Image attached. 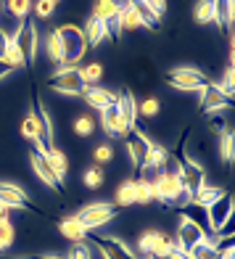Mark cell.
Returning a JSON list of instances; mask_svg holds the SVG:
<instances>
[{"instance_id": "d6986e66", "label": "cell", "mask_w": 235, "mask_h": 259, "mask_svg": "<svg viewBox=\"0 0 235 259\" xmlns=\"http://www.w3.org/2000/svg\"><path fill=\"white\" fill-rule=\"evenodd\" d=\"M82 34H85L87 51L98 48V45L106 40V27H103V21H98V19L87 16V19H85V27H82Z\"/></svg>"}, {"instance_id": "d4e9b609", "label": "cell", "mask_w": 235, "mask_h": 259, "mask_svg": "<svg viewBox=\"0 0 235 259\" xmlns=\"http://www.w3.org/2000/svg\"><path fill=\"white\" fill-rule=\"evenodd\" d=\"M219 196H225V188H217V185H201V191H198V193L191 198V204L206 209L209 204H214Z\"/></svg>"}, {"instance_id": "74e56055", "label": "cell", "mask_w": 235, "mask_h": 259, "mask_svg": "<svg viewBox=\"0 0 235 259\" xmlns=\"http://www.w3.org/2000/svg\"><path fill=\"white\" fill-rule=\"evenodd\" d=\"M16 241V230L11 225V220H0V251H8Z\"/></svg>"}, {"instance_id": "e575fe53", "label": "cell", "mask_w": 235, "mask_h": 259, "mask_svg": "<svg viewBox=\"0 0 235 259\" xmlns=\"http://www.w3.org/2000/svg\"><path fill=\"white\" fill-rule=\"evenodd\" d=\"M3 6L16 21H24L29 16V11H32V0H6Z\"/></svg>"}, {"instance_id": "f907efd6", "label": "cell", "mask_w": 235, "mask_h": 259, "mask_svg": "<svg viewBox=\"0 0 235 259\" xmlns=\"http://www.w3.org/2000/svg\"><path fill=\"white\" fill-rule=\"evenodd\" d=\"M143 259H156V256H143Z\"/></svg>"}, {"instance_id": "6da1fadb", "label": "cell", "mask_w": 235, "mask_h": 259, "mask_svg": "<svg viewBox=\"0 0 235 259\" xmlns=\"http://www.w3.org/2000/svg\"><path fill=\"white\" fill-rule=\"evenodd\" d=\"M56 32L64 42V66H79V61L87 53V42H85V34H82V27L72 24V21H64V24L56 27Z\"/></svg>"}, {"instance_id": "ba28073f", "label": "cell", "mask_w": 235, "mask_h": 259, "mask_svg": "<svg viewBox=\"0 0 235 259\" xmlns=\"http://www.w3.org/2000/svg\"><path fill=\"white\" fill-rule=\"evenodd\" d=\"M90 238L103 259H137L135 251L122 238H111V235H90Z\"/></svg>"}, {"instance_id": "f35d334b", "label": "cell", "mask_w": 235, "mask_h": 259, "mask_svg": "<svg viewBox=\"0 0 235 259\" xmlns=\"http://www.w3.org/2000/svg\"><path fill=\"white\" fill-rule=\"evenodd\" d=\"M82 183H85L87 188H101L103 185V169L101 167H90V169H85V175H82Z\"/></svg>"}, {"instance_id": "ac0fdd59", "label": "cell", "mask_w": 235, "mask_h": 259, "mask_svg": "<svg viewBox=\"0 0 235 259\" xmlns=\"http://www.w3.org/2000/svg\"><path fill=\"white\" fill-rule=\"evenodd\" d=\"M58 233H61L66 241H72V243H79V241H85L90 235V230L82 225L77 217H66V220L58 222Z\"/></svg>"}, {"instance_id": "bcb514c9", "label": "cell", "mask_w": 235, "mask_h": 259, "mask_svg": "<svg viewBox=\"0 0 235 259\" xmlns=\"http://www.w3.org/2000/svg\"><path fill=\"white\" fill-rule=\"evenodd\" d=\"M164 259H187V254H185L182 249H174V246H172V251L164 256Z\"/></svg>"}, {"instance_id": "e0dca14e", "label": "cell", "mask_w": 235, "mask_h": 259, "mask_svg": "<svg viewBox=\"0 0 235 259\" xmlns=\"http://www.w3.org/2000/svg\"><path fill=\"white\" fill-rule=\"evenodd\" d=\"M167 159H169V151L164 148L161 143H156V140H151L148 148H146V159H143L140 167H151V169L159 175L164 169V164H167Z\"/></svg>"}, {"instance_id": "836d02e7", "label": "cell", "mask_w": 235, "mask_h": 259, "mask_svg": "<svg viewBox=\"0 0 235 259\" xmlns=\"http://www.w3.org/2000/svg\"><path fill=\"white\" fill-rule=\"evenodd\" d=\"M132 6H135V11H137V16H140V24H143L146 29H159L161 27V16H156L151 8H146L143 3H137V0H132Z\"/></svg>"}, {"instance_id": "f1b7e54d", "label": "cell", "mask_w": 235, "mask_h": 259, "mask_svg": "<svg viewBox=\"0 0 235 259\" xmlns=\"http://www.w3.org/2000/svg\"><path fill=\"white\" fill-rule=\"evenodd\" d=\"M151 201H156V188H154V180L135 178V204H151Z\"/></svg>"}, {"instance_id": "f6af8a7d", "label": "cell", "mask_w": 235, "mask_h": 259, "mask_svg": "<svg viewBox=\"0 0 235 259\" xmlns=\"http://www.w3.org/2000/svg\"><path fill=\"white\" fill-rule=\"evenodd\" d=\"M11 37H14V32H8V29L0 27V58H3V53H6V45L11 42Z\"/></svg>"}, {"instance_id": "5b68a950", "label": "cell", "mask_w": 235, "mask_h": 259, "mask_svg": "<svg viewBox=\"0 0 235 259\" xmlns=\"http://www.w3.org/2000/svg\"><path fill=\"white\" fill-rule=\"evenodd\" d=\"M116 209H119V206H114V204H109V201H92V204H87V206H82L74 217L92 233V230H98V228H103V225H109V222L116 217Z\"/></svg>"}, {"instance_id": "ee69618b", "label": "cell", "mask_w": 235, "mask_h": 259, "mask_svg": "<svg viewBox=\"0 0 235 259\" xmlns=\"http://www.w3.org/2000/svg\"><path fill=\"white\" fill-rule=\"evenodd\" d=\"M137 3H143L146 8H151L161 19H164V14H167V0H137Z\"/></svg>"}, {"instance_id": "c3c4849f", "label": "cell", "mask_w": 235, "mask_h": 259, "mask_svg": "<svg viewBox=\"0 0 235 259\" xmlns=\"http://www.w3.org/2000/svg\"><path fill=\"white\" fill-rule=\"evenodd\" d=\"M29 259H64V256H56V254H51V256H29Z\"/></svg>"}, {"instance_id": "83f0119b", "label": "cell", "mask_w": 235, "mask_h": 259, "mask_svg": "<svg viewBox=\"0 0 235 259\" xmlns=\"http://www.w3.org/2000/svg\"><path fill=\"white\" fill-rule=\"evenodd\" d=\"M217 138H219L217 140V154H219V159L225 164H230L232 156H235V135H232V130H225V133H219Z\"/></svg>"}, {"instance_id": "8fae6325", "label": "cell", "mask_w": 235, "mask_h": 259, "mask_svg": "<svg viewBox=\"0 0 235 259\" xmlns=\"http://www.w3.org/2000/svg\"><path fill=\"white\" fill-rule=\"evenodd\" d=\"M101 127L109 138H119V140H124L132 130L130 122L124 119V114L119 111V106H111V109L101 111Z\"/></svg>"}, {"instance_id": "7402d4cb", "label": "cell", "mask_w": 235, "mask_h": 259, "mask_svg": "<svg viewBox=\"0 0 235 259\" xmlns=\"http://www.w3.org/2000/svg\"><path fill=\"white\" fill-rule=\"evenodd\" d=\"M187 259H219V246L217 238H206L201 243H196L193 249H187Z\"/></svg>"}, {"instance_id": "4fadbf2b", "label": "cell", "mask_w": 235, "mask_h": 259, "mask_svg": "<svg viewBox=\"0 0 235 259\" xmlns=\"http://www.w3.org/2000/svg\"><path fill=\"white\" fill-rule=\"evenodd\" d=\"M29 167H32V172L37 175V178L51 188V191H56L58 196H64V185L58 183V178L53 175V169H51V164L45 161V154H40L37 148H32L29 151Z\"/></svg>"}, {"instance_id": "3957f363", "label": "cell", "mask_w": 235, "mask_h": 259, "mask_svg": "<svg viewBox=\"0 0 235 259\" xmlns=\"http://www.w3.org/2000/svg\"><path fill=\"white\" fill-rule=\"evenodd\" d=\"M48 88L58 96L79 98L85 93V82L79 77V66H56V72L48 77Z\"/></svg>"}, {"instance_id": "44dd1931", "label": "cell", "mask_w": 235, "mask_h": 259, "mask_svg": "<svg viewBox=\"0 0 235 259\" xmlns=\"http://www.w3.org/2000/svg\"><path fill=\"white\" fill-rule=\"evenodd\" d=\"M116 106H119V111L124 114V119L130 122V127H135L137 119H140V116H137V98H135V93L132 90H122Z\"/></svg>"}, {"instance_id": "1f68e13d", "label": "cell", "mask_w": 235, "mask_h": 259, "mask_svg": "<svg viewBox=\"0 0 235 259\" xmlns=\"http://www.w3.org/2000/svg\"><path fill=\"white\" fill-rule=\"evenodd\" d=\"M135 204V180H124L114 193V206H132Z\"/></svg>"}, {"instance_id": "d6a6232c", "label": "cell", "mask_w": 235, "mask_h": 259, "mask_svg": "<svg viewBox=\"0 0 235 259\" xmlns=\"http://www.w3.org/2000/svg\"><path fill=\"white\" fill-rule=\"evenodd\" d=\"M79 77H82V82H85V88L98 85L101 77H103V64H101V61H92V64L79 66Z\"/></svg>"}, {"instance_id": "484cf974", "label": "cell", "mask_w": 235, "mask_h": 259, "mask_svg": "<svg viewBox=\"0 0 235 259\" xmlns=\"http://www.w3.org/2000/svg\"><path fill=\"white\" fill-rule=\"evenodd\" d=\"M116 14H119V0H96L92 11H90V16L98 19V21H109Z\"/></svg>"}, {"instance_id": "9c48e42d", "label": "cell", "mask_w": 235, "mask_h": 259, "mask_svg": "<svg viewBox=\"0 0 235 259\" xmlns=\"http://www.w3.org/2000/svg\"><path fill=\"white\" fill-rule=\"evenodd\" d=\"M79 98L85 101L87 109H92V111H106V109H111V106H116V101H119V93L111 90V88H103V85H90V88H85V93H82Z\"/></svg>"}, {"instance_id": "7dc6e473", "label": "cell", "mask_w": 235, "mask_h": 259, "mask_svg": "<svg viewBox=\"0 0 235 259\" xmlns=\"http://www.w3.org/2000/svg\"><path fill=\"white\" fill-rule=\"evenodd\" d=\"M8 74H14V72H11V66H8V64H3V61H0V79H6Z\"/></svg>"}, {"instance_id": "8992f818", "label": "cell", "mask_w": 235, "mask_h": 259, "mask_svg": "<svg viewBox=\"0 0 235 259\" xmlns=\"http://www.w3.org/2000/svg\"><path fill=\"white\" fill-rule=\"evenodd\" d=\"M14 42L19 45L27 66H32L34 58H37V51H40V32H37V27H34V21H29V19L19 21V27L14 32Z\"/></svg>"}, {"instance_id": "2e32d148", "label": "cell", "mask_w": 235, "mask_h": 259, "mask_svg": "<svg viewBox=\"0 0 235 259\" xmlns=\"http://www.w3.org/2000/svg\"><path fill=\"white\" fill-rule=\"evenodd\" d=\"M116 21H119V29L122 32H135L140 29V16L132 6V0H119V14H116Z\"/></svg>"}, {"instance_id": "9a60e30c", "label": "cell", "mask_w": 235, "mask_h": 259, "mask_svg": "<svg viewBox=\"0 0 235 259\" xmlns=\"http://www.w3.org/2000/svg\"><path fill=\"white\" fill-rule=\"evenodd\" d=\"M45 161H48L51 164V169H53V175H56V178H58V183H66V178H69V156L64 154V151L61 148H48V151H45Z\"/></svg>"}, {"instance_id": "52a82bcc", "label": "cell", "mask_w": 235, "mask_h": 259, "mask_svg": "<svg viewBox=\"0 0 235 259\" xmlns=\"http://www.w3.org/2000/svg\"><path fill=\"white\" fill-rule=\"evenodd\" d=\"M206 222H209V233H217V235L232 222V196L230 193L219 196L214 204L206 206Z\"/></svg>"}, {"instance_id": "681fc988", "label": "cell", "mask_w": 235, "mask_h": 259, "mask_svg": "<svg viewBox=\"0 0 235 259\" xmlns=\"http://www.w3.org/2000/svg\"><path fill=\"white\" fill-rule=\"evenodd\" d=\"M51 3H53V6H58V3H61V0H51Z\"/></svg>"}, {"instance_id": "b9f144b4", "label": "cell", "mask_w": 235, "mask_h": 259, "mask_svg": "<svg viewBox=\"0 0 235 259\" xmlns=\"http://www.w3.org/2000/svg\"><path fill=\"white\" fill-rule=\"evenodd\" d=\"M32 11L37 19H51L56 14V6L51 3V0H37V3H32Z\"/></svg>"}, {"instance_id": "7a4b0ae2", "label": "cell", "mask_w": 235, "mask_h": 259, "mask_svg": "<svg viewBox=\"0 0 235 259\" xmlns=\"http://www.w3.org/2000/svg\"><path fill=\"white\" fill-rule=\"evenodd\" d=\"M164 82L172 88V90H177V93H193V90H201L209 85V77L201 72V69H196V66H174L169 69L167 74H164Z\"/></svg>"}, {"instance_id": "60d3db41", "label": "cell", "mask_w": 235, "mask_h": 259, "mask_svg": "<svg viewBox=\"0 0 235 259\" xmlns=\"http://www.w3.org/2000/svg\"><path fill=\"white\" fill-rule=\"evenodd\" d=\"M66 259H92V249L85 243V241H79V243H72V249H69Z\"/></svg>"}, {"instance_id": "f546056e", "label": "cell", "mask_w": 235, "mask_h": 259, "mask_svg": "<svg viewBox=\"0 0 235 259\" xmlns=\"http://www.w3.org/2000/svg\"><path fill=\"white\" fill-rule=\"evenodd\" d=\"M161 238H164L161 230H146L137 238V251L143 254V256H154V251H156V246H159Z\"/></svg>"}, {"instance_id": "603a6c76", "label": "cell", "mask_w": 235, "mask_h": 259, "mask_svg": "<svg viewBox=\"0 0 235 259\" xmlns=\"http://www.w3.org/2000/svg\"><path fill=\"white\" fill-rule=\"evenodd\" d=\"M232 16H235L232 0H214V24L219 29H230L232 27Z\"/></svg>"}, {"instance_id": "cb8c5ba5", "label": "cell", "mask_w": 235, "mask_h": 259, "mask_svg": "<svg viewBox=\"0 0 235 259\" xmlns=\"http://www.w3.org/2000/svg\"><path fill=\"white\" fill-rule=\"evenodd\" d=\"M193 21H196V24H201V27L214 24V0H196Z\"/></svg>"}, {"instance_id": "816d5d0a", "label": "cell", "mask_w": 235, "mask_h": 259, "mask_svg": "<svg viewBox=\"0 0 235 259\" xmlns=\"http://www.w3.org/2000/svg\"><path fill=\"white\" fill-rule=\"evenodd\" d=\"M0 11H3V8H0Z\"/></svg>"}, {"instance_id": "ffe728a7", "label": "cell", "mask_w": 235, "mask_h": 259, "mask_svg": "<svg viewBox=\"0 0 235 259\" xmlns=\"http://www.w3.org/2000/svg\"><path fill=\"white\" fill-rule=\"evenodd\" d=\"M45 56H48V61L53 66H64V42H61L56 29H51L45 34Z\"/></svg>"}, {"instance_id": "d590c367", "label": "cell", "mask_w": 235, "mask_h": 259, "mask_svg": "<svg viewBox=\"0 0 235 259\" xmlns=\"http://www.w3.org/2000/svg\"><path fill=\"white\" fill-rule=\"evenodd\" d=\"M96 119H92L90 114H79L77 119H74V135L77 138H90V135H96Z\"/></svg>"}, {"instance_id": "ab89813d", "label": "cell", "mask_w": 235, "mask_h": 259, "mask_svg": "<svg viewBox=\"0 0 235 259\" xmlns=\"http://www.w3.org/2000/svg\"><path fill=\"white\" fill-rule=\"evenodd\" d=\"M92 159H96V164H109V161H114V146H109V143L96 146V151H92Z\"/></svg>"}, {"instance_id": "277c9868", "label": "cell", "mask_w": 235, "mask_h": 259, "mask_svg": "<svg viewBox=\"0 0 235 259\" xmlns=\"http://www.w3.org/2000/svg\"><path fill=\"white\" fill-rule=\"evenodd\" d=\"M206 230L198 225V222L187 214V211H180V222H177V233L172 235V243H174V249H182L187 254V249H193L196 243H201L206 238Z\"/></svg>"}, {"instance_id": "7c38bea8", "label": "cell", "mask_w": 235, "mask_h": 259, "mask_svg": "<svg viewBox=\"0 0 235 259\" xmlns=\"http://www.w3.org/2000/svg\"><path fill=\"white\" fill-rule=\"evenodd\" d=\"M151 143V138L146 135V130L143 127H132L130 130V135L124 138V146H127V154H130V164H132V169H140V164H143L146 159V148Z\"/></svg>"}, {"instance_id": "4316f807", "label": "cell", "mask_w": 235, "mask_h": 259, "mask_svg": "<svg viewBox=\"0 0 235 259\" xmlns=\"http://www.w3.org/2000/svg\"><path fill=\"white\" fill-rule=\"evenodd\" d=\"M40 133H42V130H40V119H37V114H34V111H27V116L21 119V138L29 140V143L34 146V143L40 140Z\"/></svg>"}, {"instance_id": "5bb4252c", "label": "cell", "mask_w": 235, "mask_h": 259, "mask_svg": "<svg viewBox=\"0 0 235 259\" xmlns=\"http://www.w3.org/2000/svg\"><path fill=\"white\" fill-rule=\"evenodd\" d=\"M0 201H3L8 209H32V211H37L32 206L29 196L14 183H0Z\"/></svg>"}, {"instance_id": "30bf717a", "label": "cell", "mask_w": 235, "mask_h": 259, "mask_svg": "<svg viewBox=\"0 0 235 259\" xmlns=\"http://www.w3.org/2000/svg\"><path fill=\"white\" fill-rule=\"evenodd\" d=\"M198 93H201V98H198V111L214 114L219 109H232V98H227L225 93L217 88V82H209V85L201 88Z\"/></svg>"}, {"instance_id": "4dcf8cb0", "label": "cell", "mask_w": 235, "mask_h": 259, "mask_svg": "<svg viewBox=\"0 0 235 259\" xmlns=\"http://www.w3.org/2000/svg\"><path fill=\"white\" fill-rule=\"evenodd\" d=\"M0 61L8 64V66H11V72H19V69H24V66H27L24 56H21V51H19V45L14 42V37H11V42L6 45V53H3V58H0Z\"/></svg>"}, {"instance_id": "8d00e7d4", "label": "cell", "mask_w": 235, "mask_h": 259, "mask_svg": "<svg viewBox=\"0 0 235 259\" xmlns=\"http://www.w3.org/2000/svg\"><path fill=\"white\" fill-rule=\"evenodd\" d=\"M159 114H161V103H159V98L148 96L146 101H140V103H137V116H146V119H156Z\"/></svg>"}, {"instance_id": "7bdbcfd3", "label": "cell", "mask_w": 235, "mask_h": 259, "mask_svg": "<svg viewBox=\"0 0 235 259\" xmlns=\"http://www.w3.org/2000/svg\"><path fill=\"white\" fill-rule=\"evenodd\" d=\"M217 88L225 93L227 98H232V93H235V82H232V64H227L225 69V77H222V82H217Z\"/></svg>"}]
</instances>
